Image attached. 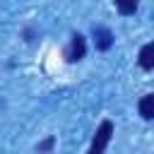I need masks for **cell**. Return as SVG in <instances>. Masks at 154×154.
Segmentation results:
<instances>
[{
    "label": "cell",
    "mask_w": 154,
    "mask_h": 154,
    "mask_svg": "<svg viewBox=\"0 0 154 154\" xmlns=\"http://www.w3.org/2000/svg\"><path fill=\"white\" fill-rule=\"evenodd\" d=\"M137 108H140V116H142L144 120H152V118H154V94H144V96L140 99Z\"/></svg>",
    "instance_id": "obj_5"
},
{
    "label": "cell",
    "mask_w": 154,
    "mask_h": 154,
    "mask_svg": "<svg viewBox=\"0 0 154 154\" xmlns=\"http://www.w3.org/2000/svg\"><path fill=\"white\" fill-rule=\"evenodd\" d=\"M53 144H55V137H46V140H43V142L36 147V152H38V154H46V152H48Z\"/></svg>",
    "instance_id": "obj_7"
},
{
    "label": "cell",
    "mask_w": 154,
    "mask_h": 154,
    "mask_svg": "<svg viewBox=\"0 0 154 154\" xmlns=\"http://www.w3.org/2000/svg\"><path fill=\"white\" fill-rule=\"evenodd\" d=\"M137 5H140V0H116V7L120 14H132L137 10Z\"/></svg>",
    "instance_id": "obj_6"
},
{
    "label": "cell",
    "mask_w": 154,
    "mask_h": 154,
    "mask_svg": "<svg viewBox=\"0 0 154 154\" xmlns=\"http://www.w3.org/2000/svg\"><path fill=\"white\" fill-rule=\"evenodd\" d=\"M111 135H113V123H111V120H103V123L99 125V130H96V135H94L91 147H89L87 154H103L106 144L111 142Z\"/></svg>",
    "instance_id": "obj_1"
},
{
    "label": "cell",
    "mask_w": 154,
    "mask_h": 154,
    "mask_svg": "<svg viewBox=\"0 0 154 154\" xmlns=\"http://www.w3.org/2000/svg\"><path fill=\"white\" fill-rule=\"evenodd\" d=\"M137 63H140L142 70H152V67H154V41H149V43H144V46L140 48Z\"/></svg>",
    "instance_id": "obj_4"
},
{
    "label": "cell",
    "mask_w": 154,
    "mask_h": 154,
    "mask_svg": "<svg viewBox=\"0 0 154 154\" xmlns=\"http://www.w3.org/2000/svg\"><path fill=\"white\" fill-rule=\"evenodd\" d=\"M91 36H94L96 51H108V48L113 46V34H111V29H106V26H94V29H91Z\"/></svg>",
    "instance_id": "obj_3"
},
{
    "label": "cell",
    "mask_w": 154,
    "mask_h": 154,
    "mask_svg": "<svg viewBox=\"0 0 154 154\" xmlns=\"http://www.w3.org/2000/svg\"><path fill=\"white\" fill-rule=\"evenodd\" d=\"M84 53H87L84 36H82V34H72V41H70V46H67V51H65V58H67L70 63H75V60H82Z\"/></svg>",
    "instance_id": "obj_2"
}]
</instances>
